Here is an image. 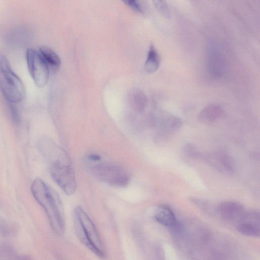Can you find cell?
I'll list each match as a JSON object with an SVG mask.
<instances>
[{"label":"cell","instance_id":"cell-1","mask_svg":"<svg viewBox=\"0 0 260 260\" xmlns=\"http://www.w3.org/2000/svg\"><path fill=\"white\" fill-rule=\"evenodd\" d=\"M33 196L45 211L52 229L62 235L66 230L63 206L58 195L41 179L34 180L31 186Z\"/></svg>","mask_w":260,"mask_h":260},{"label":"cell","instance_id":"cell-2","mask_svg":"<svg viewBox=\"0 0 260 260\" xmlns=\"http://www.w3.org/2000/svg\"><path fill=\"white\" fill-rule=\"evenodd\" d=\"M50 163L51 176L56 183L68 195L77 191V182L71 159L62 148L55 147L46 155Z\"/></svg>","mask_w":260,"mask_h":260},{"label":"cell","instance_id":"cell-3","mask_svg":"<svg viewBox=\"0 0 260 260\" xmlns=\"http://www.w3.org/2000/svg\"><path fill=\"white\" fill-rule=\"evenodd\" d=\"M86 164L87 168L94 177L108 185L124 188L130 182V176L125 169L114 163L102 161L99 155H89Z\"/></svg>","mask_w":260,"mask_h":260},{"label":"cell","instance_id":"cell-4","mask_svg":"<svg viewBox=\"0 0 260 260\" xmlns=\"http://www.w3.org/2000/svg\"><path fill=\"white\" fill-rule=\"evenodd\" d=\"M76 232L80 240L100 257L105 256V250L98 231L88 214L81 207L74 211Z\"/></svg>","mask_w":260,"mask_h":260},{"label":"cell","instance_id":"cell-5","mask_svg":"<svg viewBox=\"0 0 260 260\" xmlns=\"http://www.w3.org/2000/svg\"><path fill=\"white\" fill-rule=\"evenodd\" d=\"M0 90L9 103H18L25 97V89L22 81L4 56L0 57Z\"/></svg>","mask_w":260,"mask_h":260},{"label":"cell","instance_id":"cell-6","mask_svg":"<svg viewBox=\"0 0 260 260\" xmlns=\"http://www.w3.org/2000/svg\"><path fill=\"white\" fill-rule=\"evenodd\" d=\"M26 59L29 71L36 85L40 88L45 87L49 80L50 70L39 51L28 49Z\"/></svg>","mask_w":260,"mask_h":260},{"label":"cell","instance_id":"cell-7","mask_svg":"<svg viewBox=\"0 0 260 260\" xmlns=\"http://www.w3.org/2000/svg\"><path fill=\"white\" fill-rule=\"evenodd\" d=\"M207 70L209 76L213 79H219L227 71V64L223 55L214 44H211L207 50Z\"/></svg>","mask_w":260,"mask_h":260},{"label":"cell","instance_id":"cell-8","mask_svg":"<svg viewBox=\"0 0 260 260\" xmlns=\"http://www.w3.org/2000/svg\"><path fill=\"white\" fill-rule=\"evenodd\" d=\"M217 211L222 218L228 221H240L245 213L244 207L235 202H225L217 207Z\"/></svg>","mask_w":260,"mask_h":260},{"label":"cell","instance_id":"cell-9","mask_svg":"<svg viewBox=\"0 0 260 260\" xmlns=\"http://www.w3.org/2000/svg\"><path fill=\"white\" fill-rule=\"evenodd\" d=\"M182 125V122L179 118L171 115H165L161 124L159 134L165 140L172 136Z\"/></svg>","mask_w":260,"mask_h":260},{"label":"cell","instance_id":"cell-10","mask_svg":"<svg viewBox=\"0 0 260 260\" xmlns=\"http://www.w3.org/2000/svg\"><path fill=\"white\" fill-rule=\"evenodd\" d=\"M224 115V110L220 105L210 104L200 112L198 115V120L201 123L210 124L220 120Z\"/></svg>","mask_w":260,"mask_h":260},{"label":"cell","instance_id":"cell-11","mask_svg":"<svg viewBox=\"0 0 260 260\" xmlns=\"http://www.w3.org/2000/svg\"><path fill=\"white\" fill-rule=\"evenodd\" d=\"M211 166L218 170L232 173L234 170V163L232 159L224 153H217L210 157Z\"/></svg>","mask_w":260,"mask_h":260},{"label":"cell","instance_id":"cell-12","mask_svg":"<svg viewBox=\"0 0 260 260\" xmlns=\"http://www.w3.org/2000/svg\"><path fill=\"white\" fill-rule=\"evenodd\" d=\"M155 216L159 223L169 228L172 227L177 222L173 211L165 205L159 207Z\"/></svg>","mask_w":260,"mask_h":260},{"label":"cell","instance_id":"cell-13","mask_svg":"<svg viewBox=\"0 0 260 260\" xmlns=\"http://www.w3.org/2000/svg\"><path fill=\"white\" fill-rule=\"evenodd\" d=\"M39 52L49 67L50 70L57 71L60 68L61 61L58 55L47 47L40 48Z\"/></svg>","mask_w":260,"mask_h":260},{"label":"cell","instance_id":"cell-14","mask_svg":"<svg viewBox=\"0 0 260 260\" xmlns=\"http://www.w3.org/2000/svg\"><path fill=\"white\" fill-rule=\"evenodd\" d=\"M161 62V57L158 51L154 45H151L144 64L145 71L149 74L156 72L160 67Z\"/></svg>","mask_w":260,"mask_h":260},{"label":"cell","instance_id":"cell-15","mask_svg":"<svg viewBox=\"0 0 260 260\" xmlns=\"http://www.w3.org/2000/svg\"><path fill=\"white\" fill-rule=\"evenodd\" d=\"M130 100L132 108L139 113H143L148 105V99L145 94L139 90L131 92Z\"/></svg>","mask_w":260,"mask_h":260},{"label":"cell","instance_id":"cell-16","mask_svg":"<svg viewBox=\"0 0 260 260\" xmlns=\"http://www.w3.org/2000/svg\"><path fill=\"white\" fill-rule=\"evenodd\" d=\"M238 231L243 235L258 237L260 235L259 226L245 222H240L237 227Z\"/></svg>","mask_w":260,"mask_h":260},{"label":"cell","instance_id":"cell-17","mask_svg":"<svg viewBox=\"0 0 260 260\" xmlns=\"http://www.w3.org/2000/svg\"><path fill=\"white\" fill-rule=\"evenodd\" d=\"M153 4L159 13L166 19L171 17L170 11L167 0H152Z\"/></svg>","mask_w":260,"mask_h":260},{"label":"cell","instance_id":"cell-18","mask_svg":"<svg viewBox=\"0 0 260 260\" xmlns=\"http://www.w3.org/2000/svg\"><path fill=\"white\" fill-rule=\"evenodd\" d=\"M122 1L134 12L140 14H143V9L138 0H122Z\"/></svg>","mask_w":260,"mask_h":260},{"label":"cell","instance_id":"cell-19","mask_svg":"<svg viewBox=\"0 0 260 260\" xmlns=\"http://www.w3.org/2000/svg\"><path fill=\"white\" fill-rule=\"evenodd\" d=\"M184 154L190 157H196L198 155V152L194 146L191 144H186L183 148Z\"/></svg>","mask_w":260,"mask_h":260},{"label":"cell","instance_id":"cell-20","mask_svg":"<svg viewBox=\"0 0 260 260\" xmlns=\"http://www.w3.org/2000/svg\"><path fill=\"white\" fill-rule=\"evenodd\" d=\"M11 115L14 121L18 124L20 122V115L17 107L14 103H9Z\"/></svg>","mask_w":260,"mask_h":260}]
</instances>
